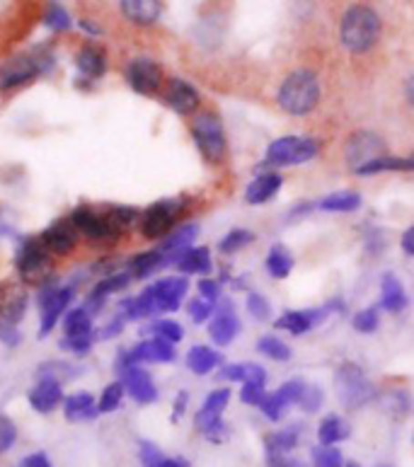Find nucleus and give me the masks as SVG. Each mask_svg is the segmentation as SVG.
<instances>
[{
    "instance_id": "obj_1",
    "label": "nucleus",
    "mask_w": 414,
    "mask_h": 467,
    "mask_svg": "<svg viewBox=\"0 0 414 467\" xmlns=\"http://www.w3.org/2000/svg\"><path fill=\"white\" fill-rule=\"evenodd\" d=\"M54 66H57V57L47 47H36L27 54L13 57L0 66V92L20 90L25 85L35 83L42 76L51 73Z\"/></svg>"
},
{
    "instance_id": "obj_2",
    "label": "nucleus",
    "mask_w": 414,
    "mask_h": 467,
    "mask_svg": "<svg viewBox=\"0 0 414 467\" xmlns=\"http://www.w3.org/2000/svg\"><path fill=\"white\" fill-rule=\"evenodd\" d=\"M342 44L351 54H364L378 42L380 36V17L368 5H354L347 10L339 27Z\"/></svg>"
},
{
    "instance_id": "obj_3",
    "label": "nucleus",
    "mask_w": 414,
    "mask_h": 467,
    "mask_svg": "<svg viewBox=\"0 0 414 467\" xmlns=\"http://www.w3.org/2000/svg\"><path fill=\"white\" fill-rule=\"evenodd\" d=\"M54 254H51L39 237H22L15 252V266L20 274V281L25 286H42L44 281L54 276Z\"/></svg>"
},
{
    "instance_id": "obj_4",
    "label": "nucleus",
    "mask_w": 414,
    "mask_h": 467,
    "mask_svg": "<svg viewBox=\"0 0 414 467\" xmlns=\"http://www.w3.org/2000/svg\"><path fill=\"white\" fill-rule=\"evenodd\" d=\"M76 300V286L73 284H58L57 276H51L49 281H44L42 286L36 288V307H39V335H51L57 325L66 317V313Z\"/></svg>"
},
{
    "instance_id": "obj_5",
    "label": "nucleus",
    "mask_w": 414,
    "mask_h": 467,
    "mask_svg": "<svg viewBox=\"0 0 414 467\" xmlns=\"http://www.w3.org/2000/svg\"><path fill=\"white\" fill-rule=\"evenodd\" d=\"M317 99H320V83H317V76L313 70H294L279 88L281 109L294 114V117L313 112Z\"/></svg>"
},
{
    "instance_id": "obj_6",
    "label": "nucleus",
    "mask_w": 414,
    "mask_h": 467,
    "mask_svg": "<svg viewBox=\"0 0 414 467\" xmlns=\"http://www.w3.org/2000/svg\"><path fill=\"white\" fill-rule=\"evenodd\" d=\"M184 213L182 199H162L140 211L139 233L146 240H162L175 231Z\"/></svg>"
},
{
    "instance_id": "obj_7",
    "label": "nucleus",
    "mask_w": 414,
    "mask_h": 467,
    "mask_svg": "<svg viewBox=\"0 0 414 467\" xmlns=\"http://www.w3.org/2000/svg\"><path fill=\"white\" fill-rule=\"evenodd\" d=\"M191 136L197 143L199 153L204 155V161L211 165H218L225 155V131L218 114L213 112H197L191 119Z\"/></svg>"
},
{
    "instance_id": "obj_8",
    "label": "nucleus",
    "mask_w": 414,
    "mask_h": 467,
    "mask_svg": "<svg viewBox=\"0 0 414 467\" xmlns=\"http://www.w3.org/2000/svg\"><path fill=\"white\" fill-rule=\"evenodd\" d=\"M335 385H337V395L342 400V405L349 407V410L364 407L366 402H371L376 398V388L357 363H342L337 376H335Z\"/></svg>"
},
{
    "instance_id": "obj_9",
    "label": "nucleus",
    "mask_w": 414,
    "mask_h": 467,
    "mask_svg": "<svg viewBox=\"0 0 414 467\" xmlns=\"http://www.w3.org/2000/svg\"><path fill=\"white\" fill-rule=\"evenodd\" d=\"M70 221L78 228L80 237H88L92 243H117L121 233L112 225L107 218L105 209H95V206H76L70 211Z\"/></svg>"
},
{
    "instance_id": "obj_10",
    "label": "nucleus",
    "mask_w": 414,
    "mask_h": 467,
    "mask_svg": "<svg viewBox=\"0 0 414 467\" xmlns=\"http://www.w3.org/2000/svg\"><path fill=\"white\" fill-rule=\"evenodd\" d=\"M320 150V143L316 139H298V136H286V139L274 140L267 150V165H298V162L313 161Z\"/></svg>"
},
{
    "instance_id": "obj_11",
    "label": "nucleus",
    "mask_w": 414,
    "mask_h": 467,
    "mask_svg": "<svg viewBox=\"0 0 414 467\" xmlns=\"http://www.w3.org/2000/svg\"><path fill=\"white\" fill-rule=\"evenodd\" d=\"M386 150H388L386 140L380 139L378 133L357 131V133H351L349 140H347L345 161L347 165L357 172V170H361L364 165H368V162L378 161V158L388 155Z\"/></svg>"
},
{
    "instance_id": "obj_12",
    "label": "nucleus",
    "mask_w": 414,
    "mask_h": 467,
    "mask_svg": "<svg viewBox=\"0 0 414 467\" xmlns=\"http://www.w3.org/2000/svg\"><path fill=\"white\" fill-rule=\"evenodd\" d=\"M124 78H127L129 88L143 98H153L162 90V68L153 58H131L124 68Z\"/></svg>"
},
{
    "instance_id": "obj_13",
    "label": "nucleus",
    "mask_w": 414,
    "mask_h": 467,
    "mask_svg": "<svg viewBox=\"0 0 414 467\" xmlns=\"http://www.w3.org/2000/svg\"><path fill=\"white\" fill-rule=\"evenodd\" d=\"M39 240H42L44 247H47L54 257H68V254L76 252L78 243H80V233H78V228L73 225L70 216H66L47 225L42 231V235H39Z\"/></svg>"
},
{
    "instance_id": "obj_14",
    "label": "nucleus",
    "mask_w": 414,
    "mask_h": 467,
    "mask_svg": "<svg viewBox=\"0 0 414 467\" xmlns=\"http://www.w3.org/2000/svg\"><path fill=\"white\" fill-rule=\"evenodd\" d=\"M29 310V291L22 281H3L0 284V322L20 325Z\"/></svg>"
},
{
    "instance_id": "obj_15",
    "label": "nucleus",
    "mask_w": 414,
    "mask_h": 467,
    "mask_svg": "<svg viewBox=\"0 0 414 467\" xmlns=\"http://www.w3.org/2000/svg\"><path fill=\"white\" fill-rule=\"evenodd\" d=\"M66 392H64V380H58L54 376H42L32 385V390L27 392L29 407L36 414H51L58 407H64Z\"/></svg>"
},
{
    "instance_id": "obj_16",
    "label": "nucleus",
    "mask_w": 414,
    "mask_h": 467,
    "mask_svg": "<svg viewBox=\"0 0 414 467\" xmlns=\"http://www.w3.org/2000/svg\"><path fill=\"white\" fill-rule=\"evenodd\" d=\"M76 68L80 73V80H88V83L102 80L107 76V68H109L105 49L98 44H83L76 54Z\"/></svg>"
},
{
    "instance_id": "obj_17",
    "label": "nucleus",
    "mask_w": 414,
    "mask_h": 467,
    "mask_svg": "<svg viewBox=\"0 0 414 467\" xmlns=\"http://www.w3.org/2000/svg\"><path fill=\"white\" fill-rule=\"evenodd\" d=\"M165 105L177 114H194L202 105V98L194 85H190L182 78H172L165 85Z\"/></svg>"
},
{
    "instance_id": "obj_18",
    "label": "nucleus",
    "mask_w": 414,
    "mask_h": 467,
    "mask_svg": "<svg viewBox=\"0 0 414 467\" xmlns=\"http://www.w3.org/2000/svg\"><path fill=\"white\" fill-rule=\"evenodd\" d=\"M121 383L127 388V395L139 405H153L158 400V388L153 383V376L146 368L134 366L127 373H121Z\"/></svg>"
},
{
    "instance_id": "obj_19",
    "label": "nucleus",
    "mask_w": 414,
    "mask_h": 467,
    "mask_svg": "<svg viewBox=\"0 0 414 467\" xmlns=\"http://www.w3.org/2000/svg\"><path fill=\"white\" fill-rule=\"evenodd\" d=\"M197 235H199V225L197 223L177 225L175 231L170 233L168 237H162L160 247H158V250L165 254L168 265H177V259L182 257L184 252L190 250L191 243L197 240Z\"/></svg>"
},
{
    "instance_id": "obj_20",
    "label": "nucleus",
    "mask_w": 414,
    "mask_h": 467,
    "mask_svg": "<svg viewBox=\"0 0 414 467\" xmlns=\"http://www.w3.org/2000/svg\"><path fill=\"white\" fill-rule=\"evenodd\" d=\"M121 15L136 27H150L160 20L162 0H119Z\"/></svg>"
},
{
    "instance_id": "obj_21",
    "label": "nucleus",
    "mask_w": 414,
    "mask_h": 467,
    "mask_svg": "<svg viewBox=\"0 0 414 467\" xmlns=\"http://www.w3.org/2000/svg\"><path fill=\"white\" fill-rule=\"evenodd\" d=\"M330 313V307H317V310H291V313L281 315L279 320H276V327L279 329H286L291 335H305L310 329L320 325V322L327 317Z\"/></svg>"
},
{
    "instance_id": "obj_22",
    "label": "nucleus",
    "mask_w": 414,
    "mask_h": 467,
    "mask_svg": "<svg viewBox=\"0 0 414 467\" xmlns=\"http://www.w3.org/2000/svg\"><path fill=\"white\" fill-rule=\"evenodd\" d=\"M131 356L134 361L139 363H170L175 361V344L165 342V339H158V337H148L143 342H139L136 347H131Z\"/></svg>"
},
{
    "instance_id": "obj_23",
    "label": "nucleus",
    "mask_w": 414,
    "mask_h": 467,
    "mask_svg": "<svg viewBox=\"0 0 414 467\" xmlns=\"http://www.w3.org/2000/svg\"><path fill=\"white\" fill-rule=\"evenodd\" d=\"M61 410H64V417L68 421H92L95 417H99L98 398L88 390H78L66 395Z\"/></svg>"
},
{
    "instance_id": "obj_24",
    "label": "nucleus",
    "mask_w": 414,
    "mask_h": 467,
    "mask_svg": "<svg viewBox=\"0 0 414 467\" xmlns=\"http://www.w3.org/2000/svg\"><path fill=\"white\" fill-rule=\"evenodd\" d=\"M238 332H240V322L238 317H235V310H233L231 303L225 300L223 306L218 307L216 317L211 320L209 335L216 344H231L233 339L238 337Z\"/></svg>"
},
{
    "instance_id": "obj_25",
    "label": "nucleus",
    "mask_w": 414,
    "mask_h": 467,
    "mask_svg": "<svg viewBox=\"0 0 414 467\" xmlns=\"http://www.w3.org/2000/svg\"><path fill=\"white\" fill-rule=\"evenodd\" d=\"M61 327H64V337L98 335V329H95V315L85 306L70 307L64 320H61Z\"/></svg>"
},
{
    "instance_id": "obj_26",
    "label": "nucleus",
    "mask_w": 414,
    "mask_h": 467,
    "mask_svg": "<svg viewBox=\"0 0 414 467\" xmlns=\"http://www.w3.org/2000/svg\"><path fill=\"white\" fill-rule=\"evenodd\" d=\"M380 306L390 313H402L408 307V293L395 274H386L380 279Z\"/></svg>"
},
{
    "instance_id": "obj_27",
    "label": "nucleus",
    "mask_w": 414,
    "mask_h": 467,
    "mask_svg": "<svg viewBox=\"0 0 414 467\" xmlns=\"http://www.w3.org/2000/svg\"><path fill=\"white\" fill-rule=\"evenodd\" d=\"M162 266H168V259H165V254L155 247V250L139 252V254L129 262L127 269L131 272L134 279H148V276H153V274L160 272Z\"/></svg>"
},
{
    "instance_id": "obj_28",
    "label": "nucleus",
    "mask_w": 414,
    "mask_h": 467,
    "mask_svg": "<svg viewBox=\"0 0 414 467\" xmlns=\"http://www.w3.org/2000/svg\"><path fill=\"white\" fill-rule=\"evenodd\" d=\"M184 361H187V368H190L191 373L206 376V373H211V370L221 363V354L211 349V347L199 344V347H191V349L187 351V358H184Z\"/></svg>"
},
{
    "instance_id": "obj_29",
    "label": "nucleus",
    "mask_w": 414,
    "mask_h": 467,
    "mask_svg": "<svg viewBox=\"0 0 414 467\" xmlns=\"http://www.w3.org/2000/svg\"><path fill=\"white\" fill-rule=\"evenodd\" d=\"M281 189V175L276 172H267V175H260L257 180L247 187L245 199L247 203H264L269 202L272 196H276V192Z\"/></svg>"
},
{
    "instance_id": "obj_30",
    "label": "nucleus",
    "mask_w": 414,
    "mask_h": 467,
    "mask_svg": "<svg viewBox=\"0 0 414 467\" xmlns=\"http://www.w3.org/2000/svg\"><path fill=\"white\" fill-rule=\"evenodd\" d=\"M221 378L235 380V383H264L267 370L257 366V363H233V366L221 368Z\"/></svg>"
},
{
    "instance_id": "obj_31",
    "label": "nucleus",
    "mask_w": 414,
    "mask_h": 467,
    "mask_svg": "<svg viewBox=\"0 0 414 467\" xmlns=\"http://www.w3.org/2000/svg\"><path fill=\"white\" fill-rule=\"evenodd\" d=\"M349 424H347L342 417H337V414L325 417L320 429H317V436H320V443H323V446H337L339 441L349 439Z\"/></svg>"
},
{
    "instance_id": "obj_32",
    "label": "nucleus",
    "mask_w": 414,
    "mask_h": 467,
    "mask_svg": "<svg viewBox=\"0 0 414 467\" xmlns=\"http://www.w3.org/2000/svg\"><path fill=\"white\" fill-rule=\"evenodd\" d=\"M177 269L182 274H209L211 272V252L206 247H190L182 257L177 259Z\"/></svg>"
},
{
    "instance_id": "obj_33",
    "label": "nucleus",
    "mask_w": 414,
    "mask_h": 467,
    "mask_svg": "<svg viewBox=\"0 0 414 467\" xmlns=\"http://www.w3.org/2000/svg\"><path fill=\"white\" fill-rule=\"evenodd\" d=\"M405 170H414L412 158H393V155H383L378 161L368 162L361 170H357V175L368 177L378 175V172H405Z\"/></svg>"
},
{
    "instance_id": "obj_34",
    "label": "nucleus",
    "mask_w": 414,
    "mask_h": 467,
    "mask_svg": "<svg viewBox=\"0 0 414 467\" xmlns=\"http://www.w3.org/2000/svg\"><path fill=\"white\" fill-rule=\"evenodd\" d=\"M140 462H143V467H191L184 458H168V455H162L160 448L148 443V441L140 443Z\"/></svg>"
},
{
    "instance_id": "obj_35",
    "label": "nucleus",
    "mask_w": 414,
    "mask_h": 467,
    "mask_svg": "<svg viewBox=\"0 0 414 467\" xmlns=\"http://www.w3.org/2000/svg\"><path fill=\"white\" fill-rule=\"evenodd\" d=\"M294 269V257L291 252L284 247V244H274L267 254V272L274 276V279H286L288 274Z\"/></svg>"
},
{
    "instance_id": "obj_36",
    "label": "nucleus",
    "mask_w": 414,
    "mask_h": 467,
    "mask_svg": "<svg viewBox=\"0 0 414 467\" xmlns=\"http://www.w3.org/2000/svg\"><path fill=\"white\" fill-rule=\"evenodd\" d=\"M105 213L121 235H124L129 228L139 225V218H140V211L136 209V206H121V203H117V206H105Z\"/></svg>"
},
{
    "instance_id": "obj_37",
    "label": "nucleus",
    "mask_w": 414,
    "mask_h": 467,
    "mask_svg": "<svg viewBox=\"0 0 414 467\" xmlns=\"http://www.w3.org/2000/svg\"><path fill=\"white\" fill-rule=\"evenodd\" d=\"M295 443H298V431H295V429H284V431L269 433L267 436L269 458H284V455L294 451Z\"/></svg>"
},
{
    "instance_id": "obj_38",
    "label": "nucleus",
    "mask_w": 414,
    "mask_h": 467,
    "mask_svg": "<svg viewBox=\"0 0 414 467\" xmlns=\"http://www.w3.org/2000/svg\"><path fill=\"white\" fill-rule=\"evenodd\" d=\"M44 25L51 29V32H57V35H61V32H68L70 27H73V17L68 15V10H66L58 0H51L49 5H47V10H44Z\"/></svg>"
},
{
    "instance_id": "obj_39",
    "label": "nucleus",
    "mask_w": 414,
    "mask_h": 467,
    "mask_svg": "<svg viewBox=\"0 0 414 467\" xmlns=\"http://www.w3.org/2000/svg\"><path fill=\"white\" fill-rule=\"evenodd\" d=\"M124 398H127V388H124V383H121V380L109 383L105 390L99 392L98 398L99 414H112V411H117L121 407V402H124Z\"/></svg>"
},
{
    "instance_id": "obj_40",
    "label": "nucleus",
    "mask_w": 414,
    "mask_h": 467,
    "mask_svg": "<svg viewBox=\"0 0 414 467\" xmlns=\"http://www.w3.org/2000/svg\"><path fill=\"white\" fill-rule=\"evenodd\" d=\"M361 206V196L357 192H337V194L325 196L323 202H320V209L323 211H339V213H349V211H357Z\"/></svg>"
},
{
    "instance_id": "obj_41",
    "label": "nucleus",
    "mask_w": 414,
    "mask_h": 467,
    "mask_svg": "<svg viewBox=\"0 0 414 467\" xmlns=\"http://www.w3.org/2000/svg\"><path fill=\"white\" fill-rule=\"evenodd\" d=\"M150 337H158V339H165V342L170 344H177L182 342L184 337V329L180 322L175 320H168V317H162V320H155L153 325H150Z\"/></svg>"
},
{
    "instance_id": "obj_42",
    "label": "nucleus",
    "mask_w": 414,
    "mask_h": 467,
    "mask_svg": "<svg viewBox=\"0 0 414 467\" xmlns=\"http://www.w3.org/2000/svg\"><path fill=\"white\" fill-rule=\"evenodd\" d=\"M288 407H291V400H288L281 390L267 392V395H264L260 402V410L264 411V414H267L272 421H279V419L286 414Z\"/></svg>"
},
{
    "instance_id": "obj_43",
    "label": "nucleus",
    "mask_w": 414,
    "mask_h": 467,
    "mask_svg": "<svg viewBox=\"0 0 414 467\" xmlns=\"http://www.w3.org/2000/svg\"><path fill=\"white\" fill-rule=\"evenodd\" d=\"M254 243V233L245 231V228H238V231H231L228 235L221 240V252L223 254H235V252H240L243 247H247V244Z\"/></svg>"
},
{
    "instance_id": "obj_44",
    "label": "nucleus",
    "mask_w": 414,
    "mask_h": 467,
    "mask_svg": "<svg viewBox=\"0 0 414 467\" xmlns=\"http://www.w3.org/2000/svg\"><path fill=\"white\" fill-rule=\"evenodd\" d=\"M257 351L269 356V358H274V361H288L291 358V349L281 342L279 337H262L260 342H257Z\"/></svg>"
},
{
    "instance_id": "obj_45",
    "label": "nucleus",
    "mask_w": 414,
    "mask_h": 467,
    "mask_svg": "<svg viewBox=\"0 0 414 467\" xmlns=\"http://www.w3.org/2000/svg\"><path fill=\"white\" fill-rule=\"evenodd\" d=\"M313 465L316 467H345V458L335 446L313 448Z\"/></svg>"
},
{
    "instance_id": "obj_46",
    "label": "nucleus",
    "mask_w": 414,
    "mask_h": 467,
    "mask_svg": "<svg viewBox=\"0 0 414 467\" xmlns=\"http://www.w3.org/2000/svg\"><path fill=\"white\" fill-rule=\"evenodd\" d=\"M98 342V335H85V337H61V349L68 351L73 356H85L90 354V349Z\"/></svg>"
},
{
    "instance_id": "obj_47",
    "label": "nucleus",
    "mask_w": 414,
    "mask_h": 467,
    "mask_svg": "<svg viewBox=\"0 0 414 467\" xmlns=\"http://www.w3.org/2000/svg\"><path fill=\"white\" fill-rule=\"evenodd\" d=\"M228 402H231V390H228V388H218V390L209 392V398L204 400V407H202V411L221 417L225 407H228Z\"/></svg>"
},
{
    "instance_id": "obj_48",
    "label": "nucleus",
    "mask_w": 414,
    "mask_h": 467,
    "mask_svg": "<svg viewBox=\"0 0 414 467\" xmlns=\"http://www.w3.org/2000/svg\"><path fill=\"white\" fill-rule=\"evenodd\" d=\"M354 329L361 332V335H371L378 329V310L376 307H366L361 313H357L354 317Z\"/></svg>"
},
{
    "instance_id": "obj_49",
    "label": "nucleus",
    "mask_w": 414,
    "mask_h": 467,
    "mask_svg": "<svg viewBox=\"0 0 414 467\" xmlns=\"http://www.w3.org/2000/svg\"><path fill=\"white\" fill-rule=\"evenodd\" d=\"M15 441H17V426L13 419L0 414V455L7 453L15 446Z\"/></svg>"
},
{
    "instance_id": "obj_50",
    "label": "nucleus",
    "mask_w": 414,
    "mask_h": 467,
    "mask_svg": "<svg viewBox=\"0 0 414 467\" xmlns=\"http://www.w3.org/2000/svg\"><path fill=\"white\" fill-rule=\"evenodd\" d=\"M298 407H301L303 411H308V414L317 411L323 407V390L316 388V385L305 383V390H303L301 400H298Z\"/></svg>"
},
{
    "instance_id": "obj_51",
    "label": "nucleus",
    "mask_w": 414,
    "mask_h": 467,
    "mask_svg": "<svg viewBox=\"0 0 414 467\" xmlns=\"http://www.w3.org/2000/svg\"><path fill=\"white\" fill-rule=\"evenodd\" d=\"M247 310L253 315L254 320H269V315H272V306H269V300L260 293H250V298H247Z\"/></svg>"
},
{
    "instance_id": "obj_52",
    "label": "nucleus",
    "mask_w": 414,
    "mask_h": 467,
    "mask_svg": "<svg viewBox=\"0 0 414 467\" xmlns=\"http://www.w3.org/2000/svg\"><path fill=\"white\" fill-rule=\"evenodd\" d=\"M187 310H190V317H191V320L199 322V325H202V322L209 320L211 313H213V303L199 296V298L191 300L190 307H187Z\"/></svg>"
},
{
    "instance_id": "obj_53",
    "label": "nucleus",
    "mask_w": 414,
    "mask_h": 467,
    "mask_svg": "<svg viewBox=\"0 0 414 467\" xmlns=\"http://www.w3.org/2000/svg\"><path fill=\"white\" fill-rule=\"evenodd\" d=\"M264 383H243V390H240V398L245 405H257L260 407L262 398H264Z\"/></svg>"
},
{
    "instance_id": "obj_54",
    "label": "nucleus",
    "mask_w": 414,
    "mask_h": 467,
    "mask_svg": "<svg viewBox=\"0 0 414 467\" xmlns=\"http://www.w3.org/2000/svg\"><path fill=\"white\" fill-rule=\"evenodd\" d=\"M0 342L5 344V347H20V342H22L20 329L15 327V325H5V322H0Z\"/></svg>"
},
{
    "instance_id": "obj_55",
    "label": "nucleus",
    "mask_w": 414,
    "mask_h": 467,
    "mask_svg": "<svg viewBox=\"0 0 414 467\" xmlns=\"http://www.w3.org/2000/svg\"><path fill=\"white\" fill-rule=\"evenodd\" d=\"M199 296L211 300V303H216V298L221 296V284L213 279H202L199 281Z\"/></svg>"
},
{
    "instance_id": "obj_56",
    "label": "nucleus",
    "mask_w": 414,
    "mask_h": 467,
    "mask_svg": "<svg viewBox=\"0 0 414 467\" xmlns=\"http://www.w3.org/2000/svg\"><path fill=\"white\" fill-rule=\"evenodd\" d=\"M124 317H117V320H112V322H107V327H102V329H98V337L99 339H112V337H117V335H121V332H124Z\"/></svg>"
},
{
    "instance_id": "obj_57",
    "label": "nucleus",
    "mask_w": 414,
    "mask_h": 467,
    "mask_svg": "<svg viewBox=\"0 0 414 467\" xmlns=\"http://www.w3.org/2000/svg\"><path fill=\"white\" fill-rule=\"evenodd\" d=\"M20 467H51V461L49 455L39 451V453H29Z\"/></svg>"
},
{
    "instance_id": "obj_58",
    "label": "nucleus",
    "mask_w": 414,
    "mask_h": 467,
    "mask_svg": "<svg viewBox=\"0 0 414 467\" xmlns=\"http://www.w3.org/2000/svg\"><path fill=\"white\" fill-rule=\"evenodd\" d=\"M187 400H190V395H187V392H180V395H177V400H175V410H172V419H180L184 414V410H187Z\"/></svg>"
},
{
    "instance_id": "obj_59",
    "label": "nucleus",
    "mask_w": 414,
    "mask_h": 467,
    "mask_svg": "<svg viewBox=\"0 0 414 467\" xmlns=\"http://www.w3.org/2000/svg\"><path fill=\"white\" fill-rule=\"evenodd\" d=\"M402 250L408 252L409 257H414V225L402 233Z\"/></svg>"
},
{
    "instance_id": "obj_60",
    "label": "nucleus",
    "mask_w": 414,
    "mask_h": 467,
    "mask_svg": "<svg viewBox=\"0 0 414 467\" xmlns=\"http://www.w3.org/2000/svg\"><path fill=\"white\" fill-rule=\"evenodd\" d=\"M80 27H83L85 32H88V35H90V36H99V35H102V29H99L98 25H92L90 20H83V22H80Z\"/></svg>"
},
{
    "instance_id": "obj_61",
    "label": "nucleus",
    "mask_w": 414,
    "mask_h": 467,
    "mask_svg": "<svg viewBox=\"0 0 414 467\" xmlns=\"http://www.w3.org/2000/svg\"><path fill=\"white\" fill-rule=\"evenodd\" d=\"M405 92H408V99H409V105L414 107V76L409 78L408 85H405Z\"/></svg>"
},
{
    "instance_id": "obj_62",
    "label": "nucleus",
    "mask_w": 414,
    "mask_h": 467,
    "mask_svg": "<svg viewBox=\"0 0 414 467\" xmlns=\"http://www.w3.org/2000/svg\"><path fill=\"white\" fill-rule=\"evenodd\" d=\"M345 467H361V465H357V462H347Z\"/></svg>"
}]
</instances>
